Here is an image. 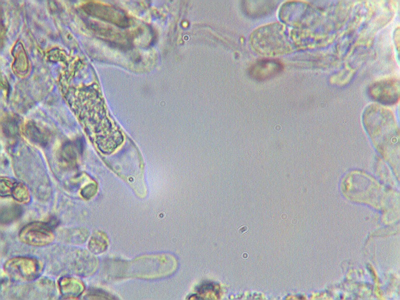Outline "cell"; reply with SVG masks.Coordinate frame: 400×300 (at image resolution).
<instances>
[{
	"label": "cell",
	"mask_w": 400,
	"mask_h": 300,
	"mask_svg": "<svg viewBox=\"0 0 400 300\" xmlns=\"http://www.w3.org/2000/svg\"><path fill=\"white\" fill-rule=\"evenodd\" d=\"M54 228L48 222H33L25 225L20 230V240L33 246H44L54 241Z\"/></svg>",
	"instance_id": "obj_3"
},
{
	"label": "cell",
	"mask_w": 400,
	"mask_h": 300,
	"mask_svg": "<svg viewBox=\"0 0 400 300\" xmlns=\"http://www.w3.org/2000/svg\"><path fill=\"white\" fill-rule=\"evenodd\" d=\"M89 230L84 227H78L68 230L64 234V239L70 244H82L89 236Z\"/></svg>",
	"instance_id": "obj_9"
},
{
	"label": "cell",
	"mask_w": 400,
	"mask_h": 300,
	"mask_svg": "<svg viewBox=\"0 0 400 300\" xmlns=\"http://www.w3.org/2000/svg\"><path fill=\"white\" fill-rule=\"evenodd\" d=\"M11 194L16 200L21 203L27 204L30 201V192L27 188L23 185L14 184Z\"/></svg>",
	"instance_id": "obj_11"
},
{
	"label": "cell",
	"mask_w": 400,
	"mask_h": 300,
	"mask_svg": "<svg viewBox=\"0 0 400 300\" xmlns=\"http://www.w3.org/2000/svg\"><path fill=\"white\" fill-rule=\"evenodd\" d=\"M282 26L274 24L266 26L254 32L252 37V46L260 54L275 56L282 50L284 41Z\"/></svg>",
	"instance_id": "obj_2"
},
{
	"label": "cell",
	"mask_w": 400,
	"mask_h": 300,
	"mask_svg": "<svg viewBox=\"0 0 400 300\" xmlns=\"http://www.w3.org/2000/svg\"><path fill=\"white\" fill-rule=\"evenodd\" d=\"M368 92L376 101L386 104H393L399 98L400 82L396 79L380 80L372 84Z\"/></svg>",
	"instance_id": "obj_4"
},
{
	"label": "cell",
	"mask_w": 400,
	"mask_h": 300,
	"mask_svg": "<svg viewBox=\"0 0 400 300\" xmlns=\"http://www.w3.org/2000/svg\"><path fill=\"white\" fill-rule=\"evenodd\" d=\"M22 214V209L17 205L10 206L4 208L0 212V222L2 224H8L13 222L20 217Z\"/></svg>",
	"instance_id": "obj_10"
},
{
	"label": "cell",
	"mask_w": 400,
	"mask_h": 300,
	"mask_svg": "<svg viewBox=\"0 0 400 300\" xmlns=\"http://www.w3.org/2000/svg\"><path fill=\"white\" fill-rule=\"evenodd\" d=\"M3 268L4 272L12 280L25 282H32L38 278L43 271L44 264L35 258L18 256L7 260Z\"/></svg>",
	"instance_id": "obj_1"
},
{
	"label": "cell",
	"mask_w": 400,
	"mask_h": 300,
	"mask_svg": "<svg viewBox=\"0 0 400 300\" xmlns=\"http://www.w3.org/2000/svg\"><path fill=\"white\" fill-rule=\"evenodd\" d=\"M60 294L64 299H76L85 290V284L81 280L72 276L60 278L58 282Z\"/></svg>",
	"instance_id": "obj_6"
},
{
	"label": "cell",
	"mask_w": 400,
	"mask_h": 300,
	"mask_svg": "<svg viewBox=\"0 0 400 300\" xmlns=\"http://www.w3.org/2000/svg\"><path fill=\"white\" fill-rule=\"evenodd\" d=\"M89 250L76 249L72 251L68 258L70 270L76 274L83 277L91 276L96 270V260Z\"/></svg>",
	"instance_id": "obj_5"
},
{
	"label": "cell",
	"mask_w": 400,
	"mask_h": 300,
	"mask_svg": "<svg viewBox=\"0 0 400 300\" xmlns=\"http://www.w3.org/2000/svg\"><path fill=\"white\" fill-rule=\"evenodd\" d=\"M108 298L103 292L93 288L89 290L84 296V298L88 300L105 299Z\"/></svg>",
	"instance_id": "obj_12"
},
{
	"label": "cell",
	"mask_w": 400,
	"mask_h": 300,
	"mask_svg": "<svg viewBox=\"0 0 400 300\" xmlns=\"http://www.w3.org/2000/svg\"><path fill=\"white\" fill-rule=\"evenodd\" d=\"M107 246L108 239L106 235L102 232L97 231L90 237L88 247L91 253L97 254L104 252Z\"/></svg>",
	"instance_id": "obj_8"
},
{
	"label": "cell",
	"mask_w": 400,
	"mask_h": 300,
	"mask_svg": "<svg viewBox=\"0 0 400 300\" xmlns=\"http://www.w3.org/2000/svg\"><path fill=\"white\" fill-rule=\"evenodd\" d=\"M282 70L281 64L274 60H261L252 66L250 74L258 80H266L278 74Z\"/></svg>",
	"instance_id": "obj_7"
}]
</instances>
